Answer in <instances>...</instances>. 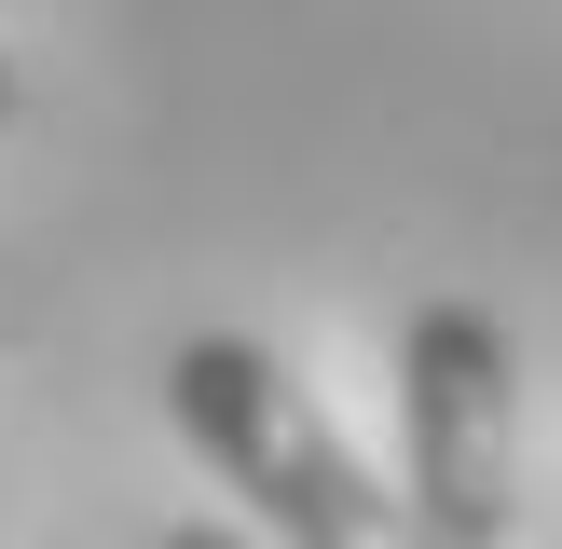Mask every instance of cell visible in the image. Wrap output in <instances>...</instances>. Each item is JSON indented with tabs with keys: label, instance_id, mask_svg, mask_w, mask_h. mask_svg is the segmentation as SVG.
I'll list each match as a JSON object with an SVG mask.
<instances>
[{
	"label": "cell",
	"instance_id": "1",
	"mask_svg": "<svg viewBox=\"0 0 562 549\" xmlns=\"http://www.w3.org/2000/svg\"><path fill=\"white\" fill-rule=\"evenodd\" d=\"M165 412H179V439L206 453V481L234 494L274 549H426L412 494H384L371 467H357V439L289 384L274 344L192 329V344L165 357Z\"/></svg>",
	"mask_w": 562,
	"mask_h": 549
},
{
	"label": "cell",
	"instance_id": "2",
	"mask_svg": "<svg viewBox=\"0 0 562 549\" xmlns=\"http://www.w3.org/2000/svg\"><path fill=\"white\" fill-rule=\"evenodd\" d=\"M398 494L426 522V549H508L521 522V371L508 329L481 302H412L398 329Z\"/></svg>",
	"mask_w": 562,
	"mask_h": 549
},
{
	"label": "cell",
	"instance_id": "3",
	"mask_svg": "<svg viewBox=\"0 0 562 549\" xmlns=\"http://www.w3.org/2000/svg\"><path fill=\"white\" fill-rule=\"evenodd\" d=\"M151 549H247V536H234V522H165Z\"/></svg>",
	"mask_w": 562,
	"mask_h": 549
},
{
	"label": "cell",
	"instance_id": "4",
	"mask_svg": "<svg viewBox=\"0 0 562 549\" xmlns=\"http://www.w3.org/2000/svg\"><path fill=\"white\" fill-rule=\"evenodd\" d=\"M0 124H14V55H0Z\"/></svg>",
	"mask_w": 562,
	"mask_h": 549
}]
</instances>
